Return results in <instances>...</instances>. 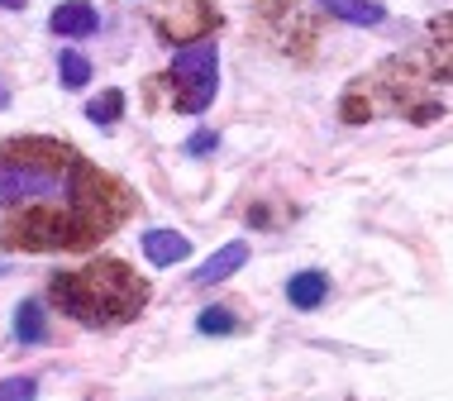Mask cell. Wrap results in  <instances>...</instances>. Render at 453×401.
Segmentation results:
<instances>
[{"label":"cell","mask_w":453,"mask_h":401,"mask_svg":"<svg viewBox=\"0 0 453 401\" xmlns=\"http://www.w3.org/2000/svg\"><path fill=\"white\" fill-rule=\"evenodd\" d=\"M0 244L24 253L87 249L125 220L129 197L115 177L96 173L77 149L53 139H10L0 143Z\"/></svg>","instance_id":"6da1fadb"},{"label":"cell","mask_w":453,"mask_h":401,"mask_svg":"<svg viewBox=\"0 0 453 401\" xmlns=\"http://www.w3.org/2000/svg\"><path fill=\"white\" fill-rule=\"evenodd\" d=\"M48 291L63 306V315H72L77 325H96V330L134 320L143 311V301H149V282L134 277L115 258H101L91 267H72V273H53Z\"/></svg>","instance_id":"7a4b0ae2"},{"label":"cell","mask_w":453,"mask_h":401,"mask_svg":"<svg viewBox=\"0 0 453 401\" xmlns=\"http://www.w3.org/2000/svg\"><path fill=\"white\" fill-rule=\"evenodd\" d=\"M215 67H219L215 39H196L187 48H177V53H173V81H177V87H187L177 96V111L201 115L205 105L215 101Z\"/></svg>","instance_id":"3957f363"},{"label":"cell","mask_w":453,"mask_h":401,"mask_svg":"<svg viewBox=\"0 0 453 401\" xmlns=\"http://www.w3.org/2000/svg\"><path fill=\"white\" fill-rule=\"evenodd\" d=\"M243 263H249V244H243V239H229L225 249H215L211 258H205V267H196V273H191V282H196V287L225 282V277H229V273H239Z\"/></svg>","instance_id":"277c9868"},{"label":"cell","mask_w":453,"mask_h":401,"mask_svg":"<svg viewBox=\"0 0 453 401\" xmlns=\"http://www.w3.org/2000/svg\"><path fill=\"white\" fill-rule=\"evenodd\" d=\"M48 24H53V34H63V39H87V34H96V5L91 0H63Z\"/></svg>","instance_id":"5b68a950"},{"label":"cell","mask_w":453,"mask_h":401,"mask_svg":"<svg viewBox=\"0 0 453 401\" xmlns=\"http://www.w3.org/2000/svg\"><path fill=\"white\" fill-rule=\"evenodd\" d=\"M191 253V239L177 235V229H149L143 235V258H149L153 267H173Z\"/></svg>","instance_id":"8992f818"},{"label":"cell","mask_w":453,"mask_h":401,"mask_svg":"<svg viewBox=\"0 0 453 401\" xmlns=\"http://www.w3.org/2000/svg\"><path fill=\"white\" fill-rule=\"evenodd\" d=\"M325 297H329V277L320 273V267H305V273H296L287 282V301L296 311H315V306H325Z\"/></svg>","instance_id":"52a82bcc"},{"label":"cell","mask_w":453,"mask_h":401,"mask_svg":"<svg viewBox=\"0 0 453 401\" xmlns=\"http://www.w3.org/2000/svg\"><path fill=\"white\" fill-rule=\"evenodd\" d=\"M15 339H19V344H43V339H48V311H43V301H24V306H19Z\"/></svg>","instance_id":"ba28073f"},{"label":"cell","mask_w":453,"mask_h":401,"mask_svg":"<svg viewBox=\"0 0 453 401\" xmlns=\"http://www.w3.org/2000/svg\"><path fill=\"white\" fill-rule=\"evenodd\" d=\"M325 10L339 19H349V24H382V15H387L377 0H325Z\"/></svg>","instance_id":"9c48e42d"},{"label":"cell","mask_w":453,"mask_h":401,"mask_svg":"<svg viewBox=\"0 0 453 401\" xmlns=\"http://www.w3.org/2000/svg\"><path fill=\"white\" fill-rule=\"evenodd\" d=\"M58 72H63V87H72V91H81L91 81V63L77 53V48H67V53L58 58Z\"/></svg>","instance_id":"30bf717a"},{"label":"cell","mask_w":453,"mask_h":401,"mask_svg":"<svg viewBox=\"0 0 453 401\" xmlns=\"http://www.w3.org/2000/svg\"><path fill=\"white\" fill-rule=\"evenodd\" d=\"M196 330H201V335H234L239 330V315L225 311V306H211V311L196 315Z\"/></svg>","instance_id":"8fae6325"},{"label":"cell","mask_w":453,"mask_h":401,"mask_svg":"<svg viewBox=\"0 0 453 401\" xmlns=\"http://www.w3.org/2000/svg\"><path fill=\"white\" fill-rule=\"evenodd\" d=\"M119 111H125V91H101V96H96V101L87 105L91 125H115Z\"/></svg>","instance_id":"7c38bea8"},{"label":"cell","mask_w":453,"mask_h":401,"mask_svg":"<svg viewBox=\"0 0 453 401\" xmlns=\"http://www.w3.org/2000/svg\"><path fill=\"white\" fill-rule=\"evenodd\" d=\"M34 378H10V382H0V401H34Z\"/></svg>","instance_id":"4fadbf2b"},{"label":"cell","mask_w":453,"mask_h":401,"mask_svg":"<svg viewBox=\"0 0 453 401\" xmlns=\"http://www.w3.org/2000/svg\"><path fill=\"white\" fill-rule=\"evenodd\" d=\"M215 143H219V139H215L211 129H196L191 139H187V153H191V158H205V153H215Z\"/></svg>","instance_id":"5bb4252c"},{"label":"cell","mask_w":453,"mask_h":401,"mask_svg":"<svg viewBox=\"0 0 453 401\" xmlns=\"http://www.w3.org/2000/svg\"><path fill=\"white\" fill-rule=\"evenodd\" d=\"M0 10H24V0H0Z\"/></svg>","instance_id":"9a60e30c"},{"label":"cell","mask_w":453,"mask_h":401,"mask_svg":"<svg viewBox=\"0 0 453 401\" xmlns=\"http://www.w3.org/2000/svg\"><path fill=\"white\" fill-rule=\"evenodd\" d=\"M5 105H10V91H5V87H0V111H5Z\"/></svg>","instance_id":"2e32d148"},{"label":"cell","mask_w":453,"mask_h":401,"mask_svg":"<svg viewBox=\"0 0 453 401\" xmlns=\"http://www.w3.org/2000/svg\"><path fill=\"white\" fill-rule=\"evenodd\" d=\"M5 273H10V263H5V258H0V277H5Z\"/></svg>","instance_id":"e0dca14e"}]
</instances>
